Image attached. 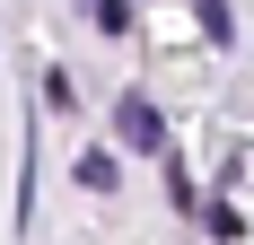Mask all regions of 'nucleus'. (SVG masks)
I'll return each mask as SVG.
<instances>
[{
  "label": "nucleus",
  "mask_w": 254,
  "mask_h": 245,
  "mask_svg": "<svg viewBox=\"0 0 254 245\" xmlns=\"http://www.w3.org/2000/svg\"><path fill=\"white\" fill-rule=\"evenodd\" d=\"M114 131H123L131 149H167V122H158L149 97H123V105H114Z\"/></svg>",
  "instance_id": "1"
},
{
  "label": "nucleus",
  "mask_w": 254,
  "mask_h": 245,
  "mask_svg": "<svg viewBox=\"0 0 254 245\" xmlns=\"http://www.w3.org/2000/svg\"><path fill=\"white\" fill-rule=\"evenodd\" d=\"M79 184H88V193H114V158L88 149V158H79Z\"/></svg>",
  "instance_id": "2"
},
{
  "label": "nucleus",
  "mask_w": 254,
  "mask_h": 245,
  "mask_svg": "<svg viewBox=\"0 0 254 245\" xmlns=\"http://www.w3.org/2000/svg\"><path fill=\"white\" fill-rule=\"evenodd\" d=\"M193 9H202V35H210V44H237V26H228V0H193Z\"/></svg>",
  "instance_id": "3"
},
{
  "label": "nucleus",
  "mask_w": 254,
  "mask_h": 245,
  "mask_svg": "<svg viewBox=\"0 0 254 245\" xmlns=\"http://www.w3.org/2000/svg\"><path fill=\"white\" fill-rule=\"evenodd\" d=\"M88 18H97L105 35H123V26H131V0H88Z\"/></svg>",
  "instance_id": "4"
}]
</instances>
